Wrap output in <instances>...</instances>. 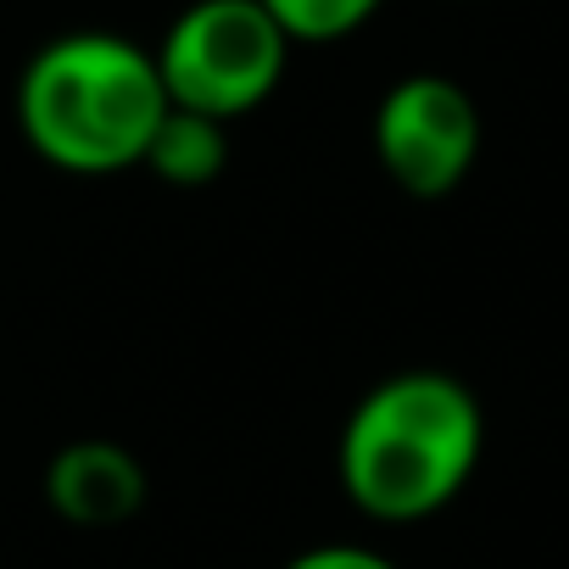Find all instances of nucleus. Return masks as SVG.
I'll return each instance as SVG.
<instances>
[{
    "instance_id": "nucleus-1",
    "label": "nucleus",
    "mask_w": 569,
    "mask_h": 569,
    "mask_svg": "<svg viewBox=\"0 0 569 569\" xmlns=\"http://www.w3.org/2000/svg\"><path fill=\"white\" fill-rule=\"evenodd\" d=\"M486 447L480 397L441 369L386 375L341 425L336 475L358 513L413 525L441 513L475 475Z\"/></svg>"
},
{
    "instance_id": "nucleus-2",
    "label": "nucleus",
    "mask_w": 569,
    "mask_h": 569,
    "mask_svg": "<svg viewBox=\"0 0 569 569\" xmlns=\"http://www.w3.org/2000/svg\"><path fill=\"white\" fill-rule=\"evenodd\" d=\"M162 118L168 90L157 57L112 29L57 34L18 79V129L29 151L73 179L140 168Z\"/></svg>"
},
{
    "instance_id": "nucleus-3",
    "label": "nucleus",
    "mask_w": 569,
    "mask_h": 569,
    "mask_svg": "<svg viewBox=\"0 0 569 569\" xmlns=\"http://www.w3.org/2000/svg\"><path fill=\"white\" fill-rule=\"evenodd\" d=\"M157 73L168 107L234 123L257 112L291 62V34L262 0H190L157 40Z\"/></svg>"
},
{
    "instance_id": "nucleus-4",
    "label": "nucleus",
    "mask_w": 569,
    "mask_h": 569,
    "mask_svg": "<svg viewBox=\"0 0 569 569\" xmlns=\"http://www.w3.org/2000/svg\"><path fill=\"white\" fill-rule=\"evenodd\" d=\"M375 157L397 190L436 201L480 157V107L447 73H408L375 107Z\"/></svg>"
},
{
    "instance_id": "nucleus-5",
    "label": "nucleus",
    "mask_w": 569,
    "mask_h": 569,
    "mask_svg": "<svg viewBox=\"0 0 569 569\" xmlns=\"http://www.w3.org/2000/svg\"><path fill=\"white\" fill-rule=\"evenodd\" d=\"M46 502L57 508V519H68L73 530H112L129 525L146 508V463L107 441V436H84L68 441L51 463H46Z\"/></svg>"
},
{
    "instance_id": "nucleus-6",
    "label": "nucleus",
    "mask_w": 569,
    "mask_h": 569,
    "mask_svg": "<svg viewBox=\"0 0 569 569\" xmlns=\"http://www.w3.org/2000/svg\"><path fill=\"white\" fill-rule=\"evenodd\" d=\"M140 168H151L173 190H201V184H212L229 168V123L184 112V107H168V118L157 123Z\"/></svg>"
},
{
    "instance_id": "nucleus-7",
    "label": "nucleus",
    "mask_w": 569,
    "mask_h": 569,
    "mask_svg": "<svg viewBox=\"0 0 569 569\" xmlns=\"http://www.w3.org/2000/svg\"><path fill=\"white\" fill-rule=\"evenodd\" d=\"M273 23L291 34V46H336L358 34L386 0H262Z\"/></svg>"
},
{
    "instance_id": "nucleus-8",
    "label": "nucleus",
    "mask_w": 569,
    "mask_h": 569,
    "mask_svg": "<svg viewBox=\"0 0 569 569\" xmlns=\"http://www.w3.org/2000/svg\"><path fill=\"white\" fill-rule=\"evenodd\" d=\"M284 569H402V563L375 552V547H363V541H325V547L297 552Z\"/></svg>"
}]
</instances>
